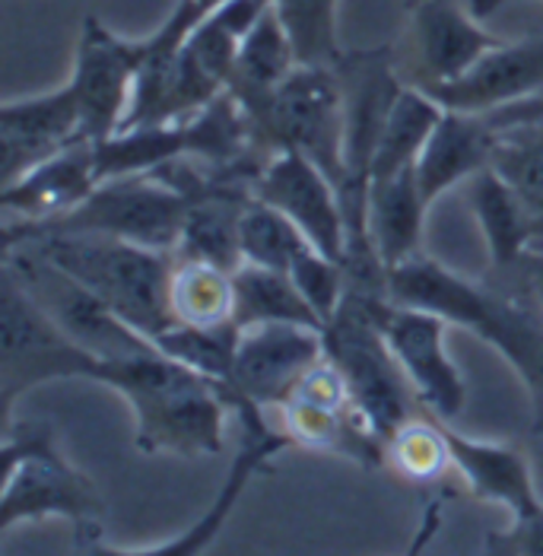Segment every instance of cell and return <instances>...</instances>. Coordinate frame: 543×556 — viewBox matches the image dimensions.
Wrapping results in <instances>:
<instances>
[{
	"label": "cell",
	"instance_id": "obj_7",
	"mask_svg": "<svg viewBox=\"0 0 543 556\" xmlns=\"http://www.w3.org/2000/svg\"><path fill=\"white\" fill-rule=\"evenodd\" d=\"M188 216V198L156 172L105 178L80 207L51 223H20L33 229L96 232L143 249L175 252Z\"/></svg>",
	"mask_w": 543,
	"mask_h": 556
},
{
	"label": "cell",
	"instance_id": "obj_31",
	"mask_svg": "<svg viewBox=\"0 0 543 556\" xmlns=\"http://www.w3.org/2000/svg\"><path fill=\"white\" fill-rule=\"evenodd\" d=\"M308 245L312 242L302 236V229L293 219L261 198H251L239 216V252H242V261H249V264L290 270L295 255Z\"/></svg>",
	"mask_w": 543,
	"mask_h": 556
},
{
	"label": "cell",
	"instance_id": "obj_36",
	"mask_svg": "<svg viewBox=\"0 0 543 556\" xmlns=\"http://www.w3.org/2000/svg\"><path fill=\"white\" fill-rule=\"evenodd\" d=\"M508 3H521V0H470V13L477 20H487V16L500 13L502 7H508Z\"/></svg>",
	"mask_w": 543,
	"mask_h": 556
},
{
	"label": "cell",
	"instance_id": "obj_13",
	"mask_svg": "<svg viewBox=\"0 0 543 556\" xmlns=\"http://www.w3.org/2000/svg\"><path fill=\"white\" fill-rule=\"evenodd\" d=\"M343 99V160L346 175L337 191H369V172L388 112L407 80L394 71L391 48L343 51L334 61Z\"/></svg>",
	"mask_w": 543,
	"mask_h": 556
},
{
	"label": "cell",
	"instance_id": "obj_15",
	"mask_svg": "<svg viewBox=\"0 0 543 556\" xmlns=\"http://www.w3.org/2000/svg\"><path fill=\"white\" fill-rule=\"evenodd\" d=\"M321 359H325L321 328L293 325V321L249 325L239 331L229 386L251 404L264 410H277L293 394L299 379Z\"/></svg>",
	"mask_w": 543,
	"mask_h": 556
},
{
	"label": "cell",
	"instance_id": "obj_23",
	"mask_svg": "<svg viewBox=\"0 0 543 556\" xmlns=\"http://www.w3.org/2000/svg\"><path fill=\"white\" fill-rule=\"evenodd\" d=\"M493 169L518 194L534 226V249H543V96L493 112Z\"/></svg>",
	"mask_w": 543,
	"mask_h": 556
},
{
	"label": "cell",
	"instance_id": "obj_3",
	"mask_svg": "<svg viewBox=\"0 0 543 556\" xmlns=\"http://www.w3.org/2000/svg\"><path fill=\"white\" fill-rule=\"evenodd\" d=\"M3 245H26L48 257L150 341L175 325L168 305L175 252H156L96 232L33 229L20 223L3 229Z\"/></svg>",
	"mask_w": 543,
	"mask_h": 556
},
{
	"label": "cell",
	"instance_id": "obj_2",
	"mask_svg": "<svg viewBox=\"0 0 543 556\" xmlns=\"http://www.w3.org/2000/svg\"><path fill=\"white\" fill-rule=\"evenodd\" d=\"M388 296L442 315L500 350L518 379L528 386L543 420V305L521 287L490 277L473 283L442 261L417 255L388 270Z\"/></svg>",
	"mask_w": 543,
	"mask_h": 556
},
{
	"label": "cell",
	"instance_id": "obj_26",
	"mask_svg": "<svg viewBox=\"0 0 543 556\" xmlns=\"http://www.w3.org/2000/svg\"><path fill=\"white\" fill-rule=\"evenodd\" d=\"M467 204L487 239L493 270H508L534 249V226L518 194L493 166L467 181Z\"/></svg>",
	"mask_w": 543,
	"mask_h": 556
},
{
	"label": "cell",
	"instance_id": "obj_27",
	"mask_svg": "<svg viewBox=\"0 0 543 556\" xmlns=\"http://www.w3.org/2000/svg\"><path fill=\"white\" fill-rule=\"evenodd\" d=\"M232 290H236V325H267V321H293V325H308L321 328L325 321L312 308V302L302 296L295 280L287 270L261 267L242 261L232 270Z\"/></svg>",
	"mask_w": 543,
	"mask_h": 556
},
{
	"label": "cell",
	"instance_id": "obj_6",
	"mask_svg": "<svg viewBox=\"0 0 543 556\" xmlns=\"http://www.w3.org/2000/svg\"><path fill=\"white\" fill-rule=\"evenodd\" d=\"M99 356L77 343L36 300L20 277L0 270V417H16V401L48 382L96 379Z\"/></svg>",
	"mask_w": 543,
	"mask_h": 556
},
{
	"label": "cell",
	"instance_id": "obj_8",
	"mask_svg": "<svg viewBox=\"0 0 543 556\" xmlns=\"http://www.w3.org/2000/svg\"><path fill=\"white\" fill-rule=\"evenodd\" d=\"M257 140L277 153L295 150L343 185V99L334 67L299 64L280 84L261 118L254 122Z\"/></svg>",
	"mask_w": 543,
	"mask_h": 556
},
{
	"label": "cell",
	"instance_id": "obj_25",
	"mask_svg": "<svg viewBox=\"0 0 543 556\" xmlns=\"http://www.w3.org/2000/svg\"><path fill=\"white\" fill-rule=\"evenodd\" d=\"M426 211L429 204L419 191L417 166L369 181V236L388 270L422 255Z\"/></svg>",
	"mask_w": 543,
	"mask_h": 556
},
{
	"label": "cell",
	"instance_id": "obj_1",
	"mask_svg": "<svg viewBox=\"0 0 543 556\" xmlns=\"http://www.w3.org/2000/svg\"><path fill=\"white\" fill-rule=\"evenodd\" d=\"M99 386L125 397L134 414V445L143 455L213 458L226 448V424L242 401L232 386L166 356L160 346L122 359H102Z\"/></svg>",
	"mask_w": 543,
	"mask_h": 556
},
{
	"label": "cell",
	"instance_id": "obj_34",
	"mask_svg": "<svg viewBox=\"0 0 543 556\" xmlns=\"http://www.w3.org/2000/svg\"><path fill=\"white\" fill-rule=\"evenodd\" d=\"M295 280V287L302 290V296L312 302V308L318 312V318L328 325L337 315L340 302L346 296V270L343 264L318 252L315 245L302 249L287 270Z\"/></svg>",
	"mask_w": 543,
	"mask_h": 556
},
{
	"label": "cell",
	"instance_id": "obj_12",
	"mask_svg": "<svg viewBox=\"0 0 543 556\" xmlns=\"http://www.w3.org/2000/svg\"><path fill=\"white\" fill-rule=\"evenodd\" d=\"M270 410L251 404V401H239L232 407V417L239 424V448H236V458L229 465V473L223 480V486L216 490L213 503H210L204 515L188 525L178 538H172L166 544H150V547H109L105 541L92 551V554H118V556H188L201 554L213 544V538L223 531L226 518L232 515V509L239 506V500L245 496L251 477L270 471V462L290 448V435L280 429V424L274 427L267 420Z\"/></svg>",
	"mask_w": 543,
	"mask_h": 556
},
{
	"label": "cell",
	"instance_id": "obj_16",
	"mask_svg": "<svg viewBox=\"0 0 543 556\" xmlns=\"http://www.w3.org/2000/svg\"><path fill=\"white\" fill-rule=\"evenodd\" d=\"M254 198L290 216L302 236L343 264L346 223L334 178L295 150H277L254 178Z\"/></svg>",
	"mask_w": 543,
	"mask_h": 556
},
{
	"label": "cell",
	"instance_id": "obj_35",
	"mask_svg": "<svg viewBox=\"0 0 543 556\" xmlns=\"http://www.w3.org/2000/svg\"><path fill=\"white\" fill-rule=\"evenodd\" d=\"M483 551L496 556H543V509L512 518L502 531H490L483 538Z\"/></svg>",
	"mask_w": 543,
	"mask_h": 556
},
{
	"label": "cell",
	"instance_id": "obj_4",
	"mask_svg": "<svg viewBox=\"0 0 543 556\" xmlns=\"http://www.w3.org/2000/svg\"><path fill=\"white\" fill-rule=\"evenodd\" d=\"M0 462V534L54 518L67 521L89 551L105 541V503L48 420H7Z\"/></svg>",
	"mask_w": 543,
	"mask_h": 556
},
{
	"label": "cell",
	"instance_id": "obj_20",
	"mask_svg": "<svg viewBox=\"0 0 543 556\" xmlns=\"http://www.w3.org/2000/svg\"><path fill=\"white\" fill-rule=\"evenodd\" d=\"M452 465L464 477L467 490L490 506H502L508 518H525L543 509V500L534 486V473L525 452L512 442L496 439H470L455 429V424H442Z\"/></svg>",
	"mask_w": 543,
	"mask_h": 556
},
{
	"label": "cell",
	"instance_id": "obj_38",
	"mask_svg": "<svg viewBox=\"0 0 543 556\" xmlns=\"http://www.w3.org/2000/svg\"><path fill=\"white\" fill-rule=\"evenodd\" d=\"M534 429H538V432H541V435H543V420H538V424H534Z\"/></svg>",
	"mask_w": 543,
	"mask_h": 556
},
{
	"label": "cell",
	"instance_id": "obj_18",
	"mask_svg": "<svg viewBox=\"0 0 543 556\" xmlns=\"http://www.w3.org/2000/svg\"><path fill=\"white\" fill-rule=\"evenodd\" d=\"M414 71L407 84L442 86L458 80L502 39L487 33L480 20L455 0H411Z\"/></svg>",
	"mask_w": 543,
	"mask_h": 556
},
{
	"label": "cell",
	"instance_id": "obj_28",
	"mask_svg": "<svg viewBox=\"0 0 543 556\" xmlns=\"http://www.w3.org/2000/svg\"><path fill=\"white\" fill-rule=\"evenodd\" d=\"M442 112H445L442 102L432 99L422 86L404 84V89L397 92V99L391 105V112H388L381 137H378L369 181H381V178H391L397 172L414 169L429 134L435 130L439 118H442Z\"/></svg>",
	"mask_w": 543,
	"mask_h": 556
},
{
	"label": "cell",
	"instance_id": "obj_22",
	"mask_svg": "<svg viewBox=\"0 0 543 556\" xmlns=\"http://www.w3.org/2000/svg\"><path fill=\"white\" fill-rule=\"evenodd\" d=\"M496 115H473L445 109L435 130L429 134L417 160V181L426 204L432 207L452 188L467 185L477 172L493 163Z\"/></svg>",
	"mask_w": 543,
	"mask_h": 556
},
{
	"label": "cell",
	"instance_id": "obj_9",
	"mask_svg": "<svg viewBox=\"0 0 543 556\" xmlns=\"http://www.w3.org/2000/svg\"><path fill=\"white\" fill-rule=\"evenodd\" d=\"M280 429L293 445L331 452L366 471L384 468V442L356 410L346 379L325 356L293 388V394L277 407Z\"/></svg>",
	"mask_w": 543,
	"mask_h": 556
},
{
	"label": "cell",
	"instance_id": "obj_37",
	"mask_svg": "<svg viewBox=\"0 0 543 556\" xmlns=\"http://www.w3.org/2000/svg\"><path fill=\"white\" fill-rule=\"evenodd\" d=\"M194 3H198V7H201L204 13H210V10H216L219 3H226V0H194Z\"/></svg>",
	"mask_w": 543,
	"mask_h": 556
},
{
	"label": "cell",
	"instance_id": "obj_24",
	"mask_svg": "<svg viewBox=\"0 0 543 556\" xmlns=\"http://www.w3.org/2000/svg\"><path fill=\"white\" fill-rule=\"evenodd\" d=\"M295 67H299V54H295L293 39L287 26L280 23V16L274 13V7H267L261 20L249 29V36L242 39L232 77H229V92L249 112L251 125L261 118L274 92Z\"/></svg>",
	"mask_w": 543,
	"mask_h": 556
},
{
	"label": "cell",
	"instance_id": "obj_17",
	"mask_svg": "<svg viewBox=\"0 0 543 556\" xmlns=\"http://www.w3.org/2000/svg\"><path fill=\"white\" fill-rule=\"evenodd\" d=\"M89 143L71 86H58L29 99H10L0 105V188L39 163Z\"/></svg>",
	"mask_w": 543,
	"mask_h": 556
},
{
	"label": "cell",
	"instance_id": "obj_30",
	"mask_svg": "<svg viewBox=\"0 0 543 556\" xmlns=\"http://www.w3.org/2000/svg\"><path fill=\"white\" fill-rule=\"evenodd\" d=\"M384 465L404 483H414V486L439 483L449 468H455L442 420L429 414H417L407 424H401L384 439Z\"/></svg>",
	"mask_w": 543,
	"mask_h": 556
},
{
	"label": "cell",
	"instance_id": "obj_21",
	"mask_svg": "<svg viewBox=\"0 0 543 556\" xmlns=\"http://www.w3.org/2000/svg\"><path fill=\"white\" fill-rule=\"evenodd\" d=\"M102 185L96 143H77L0 188V204L16 223H51L71 214Z\"/></svg>",
	"mask_w": 543,
	"mask_h": 556
},
{
	"label": "cell",
	"instance_id": "obj_33",
	"mask_svg": "<svg viewBox=\"0 0 543 556\" xmlns=\"http://www.w3.org/2000/svg\"><path fill=\"white\" fill-rule=\"evenodd\" d=\"M239 325H219V328H191V325H172L153 343L185 366L204 372L210 379H219L229 386L232 376V359H236V343H239Z\"/></svg>",
	"mask_w": 543,
	"mask_h": 556
},
{
	"label": "cell",
	"instance_id": "obj_11",
	"mask_svg": "<svg viewBox=\"0 0 543 556\" xmlns=\"http://www.w3.org/2000/svg\"><path fill=\"white\" fill-rule=\"evenodd\" d=\"M449 328L435 312L388 302L381 308V334L401 363L407 382L417 391L419 404L429 417L455 424L467 404V386L458 363L449 353Z\"/></svg>",
	"mask_w": 543,
	"mask_h": 556
},
{
	"label": "cell",
	"instance_id": "obj_14",
	"mask_svg": "<svg viewBox=\"0 0 543 556\" xmlns=\"http://www.w3.org/2000/svg\"><path fill=\"white\" fill-rule=\"evenodd\" d=\"M67 86L77 99L89 143L118 134L125 128L137 86V39L115 36L96 16H86Z\"/></svg>",
	"mask_w": 543,
	"mask_h": 556
},
{
	"label": "cell",
	"instance_id": "obj_29",
	"mask_svg": "<svg viewBox=\"0 0 543 556\" xmlns=\"http://www.w3.org/2000/svg\"><path fill=\"white\" fill-rule=\"evenodd\" d=\"M168 305L175 325L191 328H219L236 321V290H232V270L198 261V257H178L172 264L168 280Z\"/></svg>",
	"mask_w": 543,
	"mask_h": 556
},
{
	"label": "cell",
	"instance_id": "obj_10",
	"mask_svg": "<svg viewBox=\"0 0 543 556\" xmlns=\"http://www.w3.org/2000/svg\"><path fill=\"white\" fill-rule=\"evenodd\" d=\"M3 264L20 277V283L42 302V308L99 359H122L134 353L156 350V343L127 325L118 312H112L84 283H77L67 270L51 264L26 245H3Z\"/></svg>",
	"mask_w": 543,
	"mask_h": 556
},
{
	"label": "cell",
	"instance_id": "obj_32",
	"mask_svg": "<svg viewBox=\"0 0 543 556\" xmlns=\"http://www.w3.org/2000/svg\"><path fill=\"white\" fill-rule=\"evenodd\" d=\"M337 3L340 0H270L293 39L299 64L334 67L343 54L337 42Z\"/></svg>",
	"mask_w": 543,
	"mask_h": 556
},
{
	"label": "cell",
	"instance_id": "obj_19",
	"mask_svg": "<svg viewBox=\"0 0 543 556\" xmlns=\"http://www.w3.org/2000/svg\"><path fill=\"white\" fill-rule=\"evenodd\" d=\"M442 109L490 115L543 96V39L500 42L458 80L426 89Z\"/></svg>",
	"mask_w": 543,
	"mask_h": 556
},
{
	"label": "cell",
	"instance_id": "obj_5",
	"mask_svg": "<svg viewBox=\"0 0 543 556\" xmlns=\"http://www.w3.org/2000/svg\"><path fill=\"white\" fill-rule=\"evenodd\" d=\"M388 302L391 296L346 290L337 315L325 325V356L346 379L356 410L381 442L411 417L426 414L381 334V308Z\"/></svg>",
	"mask_w": 543,
	"mask_h": 556
}]
</instances>
